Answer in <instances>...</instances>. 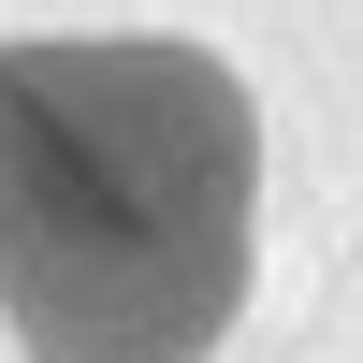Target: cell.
Instances as JSON below:
<instances>
[{
  "mask_svg": "<svg viewBox=\"0 0 363 363\" xmlns=\"http://www.w3.org/2000/svg\"><path fill=\"white\" fill-rule=\"evenodd\" d=\"M262 262V102L218 44H0V335L29 363H203Z\"/></svg>",
  "mask_w": 363,
  "mask_h": 363,
  "instance_id": "cell-1",
  "label": "cell"
}]
</instances>
